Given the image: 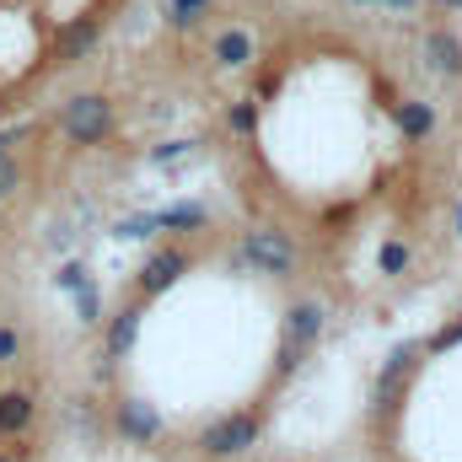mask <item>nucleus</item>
<instances>
[{"label":"nucleus","mask_w":462,"mask_h":462,"mask_svg":"<svg viewBox=\"0 0 462 462\" xmlns=\"http://www.w3.org/2000/svg\"><path fill=\"white\" fill-rule=\"evenodd\" d=\"M114 124H118L114 97H103V92H81L60 108V134L70 145H103L114 134Z\"/></svg>","instance_id":"f257e3e1"},{"label":"nucleus","mask_w":462,"mask_h":462,"mask_svg":"<svg viewBox=\"0 0 462 462\" xmlns=\"http://www.w3.org/2000/svg\"><path fill=\"white\" fill-rule=\"evenodd\" d=\"M258 436H263V414L236 409V414H221V420H210V425H205L199 452H205V457H242V452H253V447H258Z\"/></svg>","instance_id":"f03ea898"},{"label":"nucleus","mask_w":462,"mask_h":462,"mask_svg":"<svg viewBox=\"0 0 462 462\" xmlns=\"http://www.w3.org/2000/svg\"><path fill=\"white\" fill-rule=\"evenodd\" d=\"M242 258H247L258 274H274V280H280V274L296 269V242L280 226H258V231L242 236Z\"/></svg>","instance_id":"7ed1b4c3"},{"label":"nucleus","mask_w":462,"mask_h":462,"mask_svg":"<svg viewBox=\"0 0 462 462\" xmlns=\"http://www.w3.org/2000/svg\"><path fill=\"white\" fill-rule=\"evenodd\" d=\"M183 274H189V253H183V247H156V253L140 263L134 285H140V296L151 301V296H167V291H172Z\"/></svg>","instance_id":"20e7f679"},{"label":"nucleus","mask_w":462,"mask_h":462,"mask_svg":"<svg viewBox=\"0 0 462 462\" xmlns=\"http://www.w3.org/2000/svg\"><path fill=\"white\" fill-rule=\"evenodd\" d=\"M420 355H425V345H398L387 360H382V376H376V403H387L393 409V398L409 387V376L420 371Z\"/></svg>","instance_id":"39448f33"},{"label":"nucleus","mask_w":462,"mask_h":462,"mask_svg":"<svg viewBox=\"0 0 462 462\" xmlns=\"http://www.w3.org/2000/svg\"><path fill=\"white\" fill-rule=\"evenodd\" d=\"M114 425H118V436H124V441H134V447H145V441H156V436H162V414H156L145 398H124V403H118V414H114Z\"/></svg>","instance_id":"423d86ee"},{"label":"nucleus","mask_w":462,"mask_h":462,"mask_svg":"<svg viewBox=\"0 0 462 462\" xmlns=\"http://www.w3.org/2000/svg\"><path fill=\"white\" fill-rule=\"evenodd\" d=\"M253 54H258V43H253V32H247V27H221V32H216V43H210V60H216L221 70H247V65H253Z\"/></svg>","instance_id":"0eeeda50"},{"label":"nucleus","mask_w":462,"mask_h":462,"mask_svg":"<svg viewBox=\"0 0 462 462\" xmlns=\"http://www.w3.org/2000/svg\"><path fill=\"white\" fill-rule=\"evenodd\" d=\"M32 420H38L32 393L5 387V393H0V436H5V441H16V436H27V430H32Z\"/></svg>","instance_id":"6e6552de"},{"label":"nucleus","mask_w":462,"mask_h":462,"mask_svg":"<svg viewBox=\"0 0 462 462\" xmlns=\"http://www.w3.org/2000/svg\"><path fill=\"white\" fill-rule=\"evenodd\" d=\"M323 323H328L323 301H296V307L285 312V339H291L296 349H312L318 334H323Z\"/></svg>","instance_id":"1a4fd4ad"},{"label":"nucleus","mask_w":462,"mask_h":462,"mask_svg":"<svg viewBox=\"0 0 462 462\" xmlns=\"http://www.w3.org/2000/svg\"><path fill=\"white\" fill-rule=\"evenodd\" d=\"M393 124H398V134L403 140H425L430 129H436V108L430 103H420V97H403V103H393Z\"/></svg>","instance_id":"9d476101"},{"label":"nucleus","mask_w":462,"mask_h":462,"mask_svg":"<svg viewBox=\"0 0 462 462\" xmlns=\"http://www.w3.org/2000/svg\"><path fill=\"white\" fill-rule=\"evenodd\" d=\"M425 60H430L441 76H462V43L447 27H430V32H425Z\"/></svg>","instance_id":"9b49d317"},{"label":"nucleus","mask_w":462,"mask_h":462,"mask_svg":"<svg viewBox=\"0 0 462 462\" xmlns=\"http://www.w3.org/2000/svg\"><path fill=\"white\" fill-rule=\"evenodd\" d=\"M97 32H103V22H97V16H81V22H70V27L60 32V60H81V54L97 43Z\"/></svg>","instance_id":"f8f14e48"},{"label":"nucleus","mask_w":462,"mask_h":462,"mask_svg":"<svg viewBox=\"0 0 462 462\" xmlns=\"http://www.w3.org/2000/svg\"><path fill=\"white\" fill-rule=\"evenodd\" d=\"M205 221H210V210H205V205H194V199H178V205L156 210V226H162V231H199Z\"/></svg>","instance_id":"ddd939ff"},{"label":"nucleus","mask_w":462,"mask_h":462,"mask_svg":"<svg viewBox=\"0 0 462 462\" xmlns=\"http://www.w3.org/2000/svg\"><path fill=\"white\" fill-rule=\"evenodd\" d=\"M140 307H124V312H114V323H108V355H129L134 349V339H140Z\"/></svg>","instance_id":"4468645a"},{"label":"nucleus","mask_w":462,"mask_h":462,"mask_svg":"<svg viewBox=\"0 0 462 462\" xmlns=\"http://www.w3.org/2000/svg\"><path fill=\"white\" fill-rule=\"evenodd\" d=\"M210 5H216V0H167V22H172L178 32H189V27H199V22L210 16Z\"/></svg>","instance_id":"2eb2a0df"},{"label":"nucleus","mask_w":462,"mask_h":462,"mask_svg":"<svg viewBox=\"0 0 462 462\" xmlns=\"http://www.w3.org/2000/svg\"><path fill=\"white\" fill-rule=\"evenodd\" d=\"M409 258H414V253H409V242H403V236H387V242L376 247V269H382V274H403V269H409Z\"/></svg>","instance_id":"dca6fc26"},{"label":"nucleus","mask_w":462,"mask_h":462,"mask_svg":"<svg viewBox=\"0 0 462 462\" xmlns=\"http://www.w3.org/2000/svg\"><path fill=\"white\" fill-rule=\"evenodd\" d=\"M258 97H236V103H231L226 108V129L231 134H253V129H258Z\"/></svg>","instance_id":"f3484780"},{"label":"nucleus","mask_w":462,"mask_h":462,"mask_svg":"<svg viewBox=\"0 0 462 462\" xmlns=\"http://www.w3.org/2000/svg\"><path fill=\"white\" fill-rule=\"evenodd\" d=\"M156 210H151V216H124V221H118L114 226V236H124V242H140V236H156Z\"/></svg>","instance_id":"a211bd4d"},{"label":"nucleus","mask_w":462,"mask_h":462,"mask_svg":"<svg viewBox=\"0 0 462 462\" xmlns=\"http://www.w3.org/2000/svg\"><path fill=\"white\" fill-rule=\"evenodd\" d=\"M16 189H22V167H16V156L0 145V199H11Z\"/></svg>","instance_id":"6ab92c4d"},{"label":"nucleus","mask_w":462,"mask_h":462,"mask_svg":"<svg viewBox=\"0 0 462 462\" xmlns=\"http://www.w3.org/2000/svg\"><path fill=\"white\" fill-rule=\"evenodd\" d=\"M189 151H194V140H167V145H156V151H151V162H156V167H167V162H183Z\"/></svg>","instance_id":"aec40b11"},{"label":"nucleus","mask_w":462,"mask_h":462,"mask_svg":"<svg viewBox=\"0 0 462 462\" xmlns=\"http://www.w3.org/2000/svg\"><path fill=\"white\" fill-rule=\"evenodd\" d=\"M301 355H307V349H296L291 339H280V355H274V376H291V371L301 365Z\"/></svg>","instance_id":"412c9836"},{"label":"nucleus","mask_w":462,"mask_h":462,"mask_svg":"<svg viewBox=\"0 0 462 462\" xmlns=\"http://www.w3.org/2000/svg\"><path fill=\"white\" fill-rule=\"evenodd\" d=\"M16 355H22V334H16L11 323H0V365H11Z\"/></svg>","instance_id":"4be33fe9"},{"label":"nucleus","mask_w":462,"mask_h":462,"mask_svg":"<svg viewBox=\"0 0 462 462\" xmlns=\"http://www.w3.org/2000/svg\"><path fill=\"white\" fill-rule=\"evenodd\" d=\"M81 285H92L87 280V263H65L60 269V291H81Z\"/></svg>","instance_id":"5701e85b"},{"label":"nucleus","mask_w":462,"mask_h":462,"mask_svg":"<svg viewBox=\"0 0 462 462\" xmlns=\"http://www.w3.org/2000/svg\"><path fill=\"white\" fill-rule=\"evenodd\" d=\"M76 301H81V318H87V323H97V291H92V285H81V291H76Z\"/></svg>","instance_id":"b1692460"},{"label":"nucleus","mask_w":462,"mask_h":462,"mask_svg":"<svg viewBox=\"0 0 462 462\" xmlns=\"http://www.w3.org/2000/svg\"><path fill=\"white\" fill-rule=\"evenodd\" d=\"M355 5H393V11H420V0H355Z\"/></svg>","instance_id":"393cba45"},{"label":"nucleus","mask_w":462,"mask_h":462,"mask_svg":"<svg viewBox=\"0 0 462 462\" xmlns=\"http://www.w3.org/2000/svg\"><path fill=\"white\" fill-rule=\"evenodd\" d=\"M441 5H447V11H462V0H441Z\"/></svg>","instance_id":"a878e982"},{"label":"nucleus","mask_w":462,"mask_h":462,"mask_svg":"<svg viewBox=\"0 0 462 462\" xmlns=\"http://www.w3.org/2000/svg\"><path fill=\"white\" fill-rule=\"evenodd\" d=\"M457 236H462V210H457Z\"/></svg>","instance_id":"bb28decb"},{"label":"nucleus","mask_w":462,"mask_h":462,"mask_svg":"<svg viewBox=\"0 0 462 462\" xmlns=\"http://www.w3.org/2000/svg\"><path fill=\"white\" fill-rule=\"evenodd\" d=\"M0 462H11V457H5V452H0Z\"/></svg>","instance_id":"cd10ccee"},{"label":"nucleus","mask_w":462,"mask_h":462,"mask_svg":"<svg viewBox=\"0 0 462 462\" xmlns=\"http://www.w3.org/2000/svg\"><path fill=\"white\" fill-rule=\"evenodd\" d=\"M457 318H462V307H457Z\"/></svg>","instance_id":"c85d7f7f"}]
</instances>
